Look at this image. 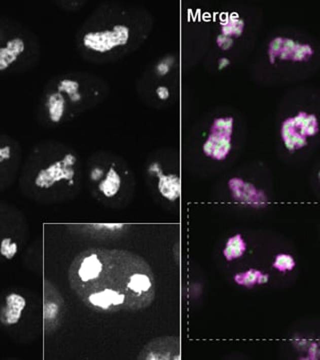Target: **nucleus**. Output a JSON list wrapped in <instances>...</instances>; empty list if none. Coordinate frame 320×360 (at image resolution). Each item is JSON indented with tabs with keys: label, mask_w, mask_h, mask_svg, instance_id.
<instances>
[{
	"label": "nucleus",
	"mask_w": 320,
	"mask_h": 360,
	"mask_svg": "<svg viewBox=\"0 0 320 360\" xmlns=\"http://www.w3.org/2000/svg\"><path fill=\"white\" fill-rule=\"evenodd\" d=\"M68 276L76 296L95 312L140 311L155 298L153 271L133 252L86 249L73 259Z\"/></svg>",
	"instance_id": "f257e3e1"
},
{
	"label": "nucleus",
	"mask_w": 320,
	"mask_h": 360,
	"mask_svg": "<svg viewBox=\"0 0 320 360\" xmlns=\"http://www.w3.org/2000/svg\"><path fill=\"white\" fill-rule=\"evenodd\" d=\"M232 128V117L216 118L210 128V134L203 145L204 153L216 160L224 159L231 149Z\"/></svg>",
	"instance_id": "20e7f679"
},
{
	"label": "nucleus",
	"mask_w": 320,
	"mask_h": 360,
	"mask_svg": "<svg viewBox=\"0 0 320 360\" xmlns=\"http://www.w3.org/2000/svg\"><path fill=\"white\" fill-rule=\"evenodd\" d=\"M86 229L90 230L95 235H116L125 230L126 225L120 223H98V224H88Z\"/></svg>",
	"instance_id": "f3484780"
},
{
	"label": "nucleus",
	"mask_w": 320,
	"mask_h": 360,
	"mask_svg": "<svg viewBox=\"0 0 320 360\" xmlns=\"http://www.w3.org/2000/svg\"><path fill=\"white\" fill-rule=\"evenodd\" d=\"M76 161V156L73 153H65L60 160H56L40 170L35 178L36 186L48 189L60 181H66L68 186L73 185Z\"/></svg>",
	"instance_id": "39448f33"
},
{
	"label": "nucleus",
	"mask_w": 320,
	"mask_h": 360,
	"mask_svg": "<svg viewBox=\"0 0 320 360\" xmlns=\"http://www.w3.org/2000/svg\"><path fill=\"white\" fill-rule=\"evenodd\" d=\"M268 54L271 63L276 59L306 61L312 56L313 49L309 44H299L293 39L277 36L270 42Z\"/></svg>",
	"instance_id": "423d86ee"
},
{
	"label": "nucleus",
	"mask_w": 320,
	"mask_h": 360,
	"mask_svg": "<svg viewBox=\"0 0 320 360\" xmlns=\"http://www.w3.org/2000/svg\"><path fill=\"white\" fill-rule=\"evenodd\" d=\"M232 39L226 36L220 35L217 38V43L218 45L222 48V49H228L231 47L232 45Z\"/></svg>",
	"instance_id": "5701e85b"
},
{
	"label": "nucleus",
	"mask_w": 320,
	"mask_h": 360,
	"mask_svg": "<svg viewBox=\"0 0 320 360\" xmlns=\"http://www.w3.org/2000/svg\"><path fill=\"white\" fill-rule=\"evenodd\" d=\"M296 263L293 259V257L289 254H285V253H280L276 256L274 263L272 264V266L274 268H276L277 270L285 272V271H290L295 267Z\"/></svg>",
	"instance_id": "aec40b11"
},
{
	"label": "nucleus",
	"mask_w": 320,
	"mask_h": 360,
	"mask_svg": "<svg viewBox=\"0 0 320 360\" xmlns=\"http://www.w3.org/2000/svg\"><path fill=\"white\" fill-rule=\"evenodd\" d=\"M26 299L17 292H10L6 295L4 305L0 310V321L7 326L18 323L26 307Z\"/></svg>",
	"instance_id": "1a4fd4ad"
},
{
	"label": "nucleus",
	"mask_w": 320,
	"mask_h": 360,
	"mask_svg": "<svg viewBox=\"0 0 320 360\" xmlns=\"http://www.w3.org/2000/svg\"><path fill=\"white\" fill-rule=\"evenodd\" d=\"M24 42L20 38H15L7 42L5 47L0 48V70L6 69L17 56L24 51Z\"/></svg>",
	"instance_id": "4468645a"
},
{
	"label": "nucleus",
	"mask_w": 320,
	"mask_h": 360,
	"mask_svg": "<svg viewBox=\"0 0 320 360\" xmlns=\"http://www.w3.org/2000/svg\"><path fill=\"white\" fill-rule=\"evenodd\" d=\"M131 28L124 23H114L106 27L91 29L81 36L82 47L98 54H105L128 44Z\"/></svg>",
	"instance_id": "f03ea898"
},
{
	"label": "nucleus",
	"mask_w": 320,
	"mask_h": 360,
	"mask_svg": "<svg viewBox=\"0 0 320 360\" xmlns=\"http://www.w3.org/2000/svg\"><path fill=\"white\" fill-rule=\"evenodd\" d=\"M57 91L65 95L72 104H79L83 100L80 81L72 77H62L57 83Z\"/></svg>",
	"instance_id": "ddd939ff"
},
{
	"label": "nucleus",
	"mask_w": 320,
	"mask_h": 360,
	"mask_svg": "<svg viewBox=\"0 0 320 360\" xmlns=\"http://www.w3.org/2000/svg\"><path fill=\"white\" fill-rule=\"evenodd\" d=\"M243 21L236 16V18H233L231 15V18L225 23L224 27L222 28V36L226 37H231V36H239L242 33L243 30Z\"/></svg>",
	"instance_id": "a211bd4d"
},
{
	"label": "nucleus",
	"mask_w": 320,
	"mask_h": 360,
	"mask_svg": "<svg viewBox=\"0 0 320 360\" xmlns=\"http://www.w3.org/2000/svg\"><path fill=\"white\" fill-rule=\"evenodd\" d=\"M155 94L159 100L166 101L170 98V90L166 85H158L155 89Z\"/></svg>",
	"instance_id": "4be33fe9"
},
{
	"label": "nucleus",
	"mask_w": 320,
	"mask_h": 360,
	"mask_svg": "<svg viewBox=\"0 0 320 360\" xmlns=\"http://www.w3.org/2000/svg\"><path fill=\"white\" fill-rule=\"evenodd\" d=\"M18 252V244L11 237H4L0 242V254L7 260H11Z\"/></svg>",
	"instance_id": "6ab92c4d"
},
{
	"label": "nucleus",
	"mask_w": 320,
	"mask_h": 360,
	"mask_svg": "<svg viewBox=\"0 0 320 360\" xmlns=\"http://www.w3.org/2000/svg\"><path fill=\"white\" fill-rule=\"evenodd\" d=\"M65 311L64 300L59 291L49 281H45L43 300V322L46 333L54 332L62 322Z\"/></svg>",
	"instance_id": "0eeeda50"
},
{
	"label": "nucleus",
	"mask_w": 320,
	"mask_h": 360,
	"mask_svg": "<svg viewBox=\"0 0 320 360\" xmlns=\"http://www.w3.org/2000/svg\"><path fill=\"white\" fill-rule=\"evenodd\" d=\"M318 132V122L314 114L300 111L297 115L289 117L281 125V137L286 148L294 151L307 144V137Z\"/></svg>",
	"instance_id": "7ed1b4c3"
},
{
	"label": "nucleus",
	"mask_w": 320,
	"mask_h": 360,
	"mask_svg": "<svg viewBox=\"0 0 320 360\" xmlns=\"http://www.w3.org/2000/svg\"><path fill=\"white\" fill-rule=\"evenodd\" d=\"M234 280L239 284L246 287H252L255 284H263L268 281V274H263L256 269H249L245 272L238 273L234 276Z\"/></svg>",
	"instance_id": "dca6fc26"
},
{
	"label": "nucleus",
	"mask_w": 320,
	"mask_h": 360,
	"mask_svg": "<svg viewBox=\"0 0 320 360\" xmlns=\"http://www.w3.org/2000/svg\"><path fill=\"white\" fill-rule=\"evenodd\" d=\"M174 65V59L171 56L165 57L162 60H160L156 66H155V73L157 76L163 77L165 75H167L170 70L172 69Z\"/></svg>",
	"instance_id": "412c9836"
},
{
	"label": "nucleus",
	"mask_w": 320,
	"mask_h": 360,
	"mask_svg": "<svg viewBox=\"0 0 320 360\" xmlns=\"http://www.w3.org/2000/svg\"><path fill=\"white\" fill-rule=\"evenodd\" d=\"M246 249L247 246L241 234H236L228 239L223 250V255L228 261H231L241 257Z\"/></svg>",
	"instance_id": "2eb2a0df"
},
{
	"label": "nucleus",
	"mask_w": 320,
	"mask_h": 360,
	"mask_svg": "<svg viewBox=\"0 0 320 360\" xmlns=\"http://www.w3.org/2000/svg\"><path fill=\"white\" fill-rule=\"evenodd\" d=\"M123 185V178L120 170L115 164H110L105 168L102 177L96 182V190L105 199L116 197Z\"/></svg>",
	"instance_id": "9b49d317"
},
{
	"label": "nucleus",
	"mask_w": 320,
	"mask_h": 360,
	"mask_svg": "<svg viewBox=\"0 0 320 360\" xmlns=\"http://www.w3.org/2000/svg\"><path fill=\"white\" fill-rule=\"evenodd\" d=\"M46 108L49 120L52 123H60L66 114L67 99L64 94L55 90L47 96Z\"/></svg>",
	"instance_id": "f8f14e48"
},
{
	"label": "nucleus",
	"mask_w": 320,
	"mask_h": 360,
	"mask_svg": "<svg viewBox=\"0 0 320 360\" xmlns=\"http://www.w3.org/2000/svg\"><path fill=\"white\" fill-rule=\"evenodd\" d=\"M180 344L177 337L167 336L153 339L140 352L139 359H179Z\"/></svg>",
	"instance_id": "6e6552de"
},
{
	"label": "nucleus",
	"mask_w": 320,
	"mask_h": 360,
	"mask_svg": "<svg viewBox=\"0 0 320 360\" xmlns=\"http://www.w3.org/2000/svg\"><path fill=\"white\" fill-rule=\"evenodd\" d=\"M148 171L158 177V191L168 201H175L180 196V180L176 174H164L159 163H152Z\"/></svg>",
	"instance_id": "9d476101"
}]
</instances>
